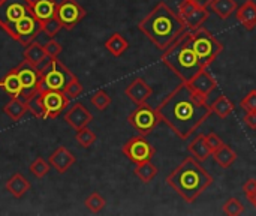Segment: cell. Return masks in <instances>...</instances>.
Here are the masks:
<instances>
[{
	"instance_id": "22",
	"label": "cell",
	"mask_w": 256,
	"mask_h": 216,
	"mask_svg": "<svg viewBox=\"0 0 256 216\" xmlns=\"http://www.w3.org/2000/svg\"><path fill=\"white\" fill-rule=\"evenodd\" d=\"M0 87L10 96V98H21L22 89H21V81L16 74V69H10L2 80H0Z\"/></svg>"
},
{
	"instance_id": "43",
	"label": "cell",
	"mask_w": 256,
	"mask_h": 216,
	"mask_svg": "<svg viewBox=\"0 0 256 216\" xmlns=\"http://www.w3.org/2000/svg\"><path fill=\"white\" fill-rule=\"evenodd\" d=\"M244 123H246L250 129H256V113H246V116H244Z\"/></svg>"
},
{
	"instance_id": "40",
	"label": "cell",
	"mask_w": 256,
	"mask_h": 216,
	"mask_svg": "<svg viewBox=\"0 0 256 216\" xmlns=\"http://www.w3.org/2000/svg\"><path fill=\"white\" fill-rule=\"evenodd\" d=\"M44 48H45V53H46L48 57H58V54L63 51V47H62L57 41H54V39L48 41V42L44 45Z\"/></svg>"
},
{
	"instance_id": "28",
	"label": "cell",
	"mask_w": 256,
	"mask_h": 216,
	"mask_svg": "<svg viewBox=\"0 0 256 216\" xmlns=\"http://www.w3.org/2000/svg\"><path fill=\"white\" fill-rule=\"evenodd\" d=\"M213 158L218 162V165H220L222 168H230L237 161V153L230 146L224 144L220 149L213 152Z\"/></svg>"
},
{
	"instance_id": "35",
	"label": "cell",
	"mask_w": 256,
	"mask_h": 216,
	"mask_svg": "<svg viewBox=\"0 0 256 216\" xmlns=\"http://www.w3.org/2000/svg\"><path fill=\"white\" fill-rule=\"evenodd\" d=\"M75 140H76V143H78L80 146H82L84 149H88V147L96 141V134H94L92 129H88V128L86 126V128L76 131Z\"/></svg>"
},
{
	"instance_id": "11",
	"label": "cell",
	"mask_w": 256,
	"mask_h": 216,
	"mask_svg": "<svg viewBox=\"0 0 256 216\" xmlns=\"http://www.w3.org/2000/svg\"><path fill=\"white\" fill-rule=\"evenodd\" d=\"M122 152L130 162L136 165L146 161H152V158L156 153V149L146 140V137L138 135V137H132L130 140H128L124 146L122 147Z\"/></svg>"
},
{
	"instance_id": "4",
	"label": "cell",
	"mask_w": 256,
	"mask_h": 216,
	"mask_svg": "<svg viewBox=\"0 0 256 216\" xmlns=\"http://www.w3.org/2000/svg\"><path fill=\"white\" fill-rule=\"evenodd\" d=\"M162 62L183 81H190L204 66L192 50V30H188L162 54Z\"/></svg>"
},
{
	"instance_id": "33",
	"label": "cell",
	"mask_w": 256,
	"mask_h": 216,
	"mask_svg": "<svg viewBox=\"0 0 256 216\" xmlns=\"http://www.w3.org/2000/svg\"><path fill=\"white\" fill-rule=\"evenodd\" d=\"M50 162H46L44 158H40V156H38L32 164H30V173L34 176V177H38V179H42V177H45L46 174H48V171H50Z\"/></svg>"
},
{
	"instance_id": "3",
	"label": "cell",
	"mask_w": 256,
	"mask_h": 216,
	"mask_svg": "<svg viewBox=\"0 0 256 216\" xmlns=\"http://www.w3.org/2000/svg\"><path fill=\"white\" fill-rule=\"evenodd\" d=\"M214 182L213 176L192 158H184L166 177V183L172 188L186 203H194L196 198Z\"/></svg>"
},
{
	"instance_id": "24",
	"label": "cell",
	"mask_w": 256,
	"mask_h": 216,
	"mask_svg": "<svg viewBox=\"0 0 256 216\" xmlns=\"http://www.w3.org/2000/svg\"><path fill=\"white\" fill-rule=\"evenodd\" d=\"M22 56H24V60H26V62H28L30 65H33V66H36V68L40 66V65L45 62V59L48 57L46 53H45L44 45H40L39 42H34V41L26 47Z\"/></svg>"
},
{
	"instance_id": "9",
	"label": "cell",
	"mask_w": 256,
	"mask_h": 216,
	"mask_svg": "<svg viewBox=\"0 0 256 216\" xmlns=\"http://www.w3.org/2000/svg\"><path fill=\"white\" fill-rule=\"evenodd\" d=\"M15 69H16V74H18L20 81H21V89H22L21 98L22 99H28L33 95L40 92V89H42V74L36 66H33L28 62L24 60L18 66H15Z\"/></svg>"
},
{
	"instance_id": "26",
	"label": "cell",
	"mask_w": 256,
	"mask_h": 216,
	"mask_svg": "<svg viewBox=\"0 0 256 216\" xmlns=\"http://www.w3.org/2000/svg\"><path fill=\"white\" fill-rule=\"evenodd\" d=\"M210 9L220 18V20H228L236 11L238 9V5L236 0H212Z\"/></svg>"
},
{
	"instance_id": "39",
	"label": "cell",
	"mask_w": 256,
	"mask_h": 216,
	"mask_svg": "<svg viewBox=\"0 0 256 216\" xmlns=\"http://www.w3.org/2000/svg\"><path fill=\"white\" fill-rule=\"evenodd\" d=\"M240 107L246 113H256V89L250 90L240 102Z\"/></svg>"
},
{
	"instance_id": "34",
	"label": "cell",
	"mask_w": 256,
	"mask_h": 216,
	"mask_svg": "<svg viewBox=\"0 0 256 216\" xmlns=\"http://www.w3.org/2000/svg\"><path fill=\"white\" fill-rule=\"evenodd\" d=\"M90 101L94 105V108H98L99 111H104V110H106L111 105V96L105 90H96L92 95Z\"/></svg>"
},
{
	"instance_id": "13",
	"label": "cell",
	"mask_w": 256,
	"mask_h": 216,
	"mask_svg": "<svg viewBox=\"0 0 256 216\" xmlns=\"http://www.w3.org/2000/svg\"><path fill=\"white\" fill-rule=\"evenodd\" d=\"M178 15L184 21L189 30H196L204 26V23L208 18V8L200 6L189 0H182L178 3Z\"/></svg>"
},
{
	"instance_id": "41",
	"label": "cell",
	"mask_w": 256,
	"mask_h": 216,
	"mask_svg": "<svg viewBox=\"0 0 256 216\" xmlns=\"http://www.w3.org/2000/svg\"><path fill=\"white\" fill-rule=\"evenodd\" d=\"M207 137V143H208V146H210V149L213 150V152H216L218 149H220L225 143L219 138V135L218 134H214V132H212V134H208V135H206Z\"/></svg>"
},
{
	"instance_id": "23",
	"label": "cell",
	"mask_w": 256,
	"mask_h": 216,
	"mask_svg": "<svg viewBox=\"0 0 256 216\" xmlns=\"http://www.w3.org/2000/svg\"><path fill=\"white\" fill-rule=\"evenodd\" d=\"M6 191L14 197V198H21L24 194L28 192L30 189V182L20 173L14 174L4 185Z\"/></svg>"
},
{
	"instance_id": "45",
	"label": "cell",
	"mask_w": 256,
	"mask_h": 216,
	"mask_svg": "<svg viewBox=\"0 0 256 216\" xmlns=\"http://www.w3.org/2000/svg\"><path fill=\"white\" fill-rule=\"evenodd\" d=\"M249 201H250V203H252V204L256 207V192L254 194V195H250V197H249Z\"/></svg>"
},
{
	"instance_id": "14",
	"label": "cell",
	"mask_w": 256,
	"mask_h": 216,
	"mask_svg": "<svg viewBox=\"0 0 256 216\" xmlns=\"http://www.w3.org/2000/svg\"><path fill=\"white\" fill-rule=\"evenodd\" d=\"M39 96L42 99L44 108H45V117L46 119H56L60 116V113L68 107L69 98L64 95L63 90H51V89H40Z\"/></svg>"
},
{
	"instance_id": "17",
	"label": "cell",
	"mask_w": 256,
	"mask_h": 216,
	"mask_svg": "<svg viewBox=\"0 0 256 216\" xmlns=\"http://www.w3.org/2000/svg\"><path fill=\"white\" fill-rule=\"evenodd\" d=\"M124 93L126 96L135 104V105H141V104H146L148 101V98L153 95V87L148 86L146 83L144 78L141 77H136L126 89H124Z\"/></svg>"
},
{
	"instance_id": "20",
	"label": "cell",
	"mask_w": 256,
	"mask_h": 216,
	"mask_svg": "<svg viewBox=\"0 0 256 216\" xmlns=\"http://www.w3.org/2000/svg\"><path fill=\"white\" fill-rule=\"evenodd\" d=\"M188 152L200 162H204L207 161L210 156H213V150L210 149L208 143H207V137L204 134H200L196 135L190 144L188 146Z\"/></svg>"
},
{
	"instance_id": "27",
	"label": "cell",
	"mask_w": 256,
	"mask_h": 216,
	"mask_svg": "<svg viewBox=\"0 0 256 216\" xmlns=\"http://www.w3.org/2000/svg\"><path fill=\"white\" fill-rule=\"evenodd\" d=\"M105 48L114 56V57H120L124 54V51L129 48V42L128 39L122 35V33H112L106 42H105Z\"/></svg>"
},
{
	"instance_id": "37",
	"label": "cell",
	"mask_w": 256,
	"mask_h": 216,
	"mask_svg": "<svg viewBox=\"0 0 256 216\" xmlns=\"http://www.w3.org/2000/svg\"><path fill=\"white\" fill-rule=\"evenodd\" d=\"M64 95L69 98V99H74V98H76V96H80L81 93H82V84L78 81V78L76 77H74L69 83H68V86L64 87Z\"/></svg>"
},
{
	"instance_id": "32",
	"label": "cell",
	"mask_w": 256,
	"mask_h": 216,
	"mask_svg": "<svg viewBox=\"0 0 256 216\" xmlns=\"http://www.w3.org/2000/svg\"><path fill=\"white\" fill-rule=\"evenodd\" d=\"M84 204H86V207H87L92 213H99V212L105 207L106 201H105V198H104L99 192H92V194L86 198Z\"/></svg>"
},
{
	"instance_id": "30",
	"label": "cell",
	"mask_w": 256,
	"mask_h": 216,
	"mask_svg": "<svg viewBox=\"0 0 256 216\" xmlns=\"http://www.w3.org/2000/svg\"><path fill=\"white\" fill-rule=\"evenodd\" d=\"M210 107H212L213 114H216L220 119H226L234 111V104L225 95H220L213 104H210Z\"/></svg>"
},
{
	"instance_id": "1",
	"label": "cell",
	"mask_w": 256,
	"mask_h": 216,
	"mask_svg": "<svg viewBox=\"0 0 256 216\" xmlns=\"http://www.w3.org/2000/svg\"><path fill=\"white\" fill-rule=\"evenodd\" d=\"M160 122L180 138L189 140L196 129L213 114L210 104L196 96L186 83H180L156 108Z\"/></svg>"
},
{
	"instance_id": "42",
	"label": "cell",
	"mask_w": 256,
	"mask_h": 216,
	"mask_svg": "<svg viewBox=\"0 0 256 216\" xmlns=\"http://www.w3.org/2000/svg\"><path fill=\"white\" fill-rule=\"evenodd\" d=\"M243 191L246 194V197L249 198L250 195H254L256 192V179H249L244 185H243Z\"/></svg>"
},
{
	"instance_id": "25",
	"label": "cell",
	"mask_w": 256,
	"mask_h": 216,
	"mask_svg": "<svg viewBox=\"0 0 256 216\" xmlns=\"http://www.w3.org/2000/svg\"><path fill=\"white\" fill-rule=\"evenodd\" d=\"M3 111L4 114L14 120V122H18L22 119V116L28 111L27 110V104H26V99L22 98H10V101L3 107Z\"/></svg>"
},
{
	"instance_id": "10",
	"label": "cell",
	"mask_w": 256,
	"mask_h": 216,
	"mask_svg": "<svg viewBox=\"0 0 256 216\" xmlns=\"http://www.w3.org/2000/svg\"><path fill=\"white\" fill-rule=\"evenodd\" d=\"M87 15V11L76 2V0H62L57 3L56 18L60 21L62 27L66 30L75 29L84 17Z\"/></svg>"
},
{
	"instance_id": "2",
	"label": "cell",
	"mask_w": 256,
	"mask_h": 216,
	"mask_svg": "<svg viewBox=\"0 0 256 216\" xmlns=\"http://www.w3.org/2000/svg\"><path fill=\"white\" fill-rule=\"evenodd\" d=\"M138 29L153 42V45L165 51L189 29L182 17L174 12L165 2H159L138 24Z\"/></svg>"
},
{
	"instance_id": "19",
	"label": "cell",
	"mask_w": 256,
	"mask_h": 216,
	"mask_svg": "<svg viewBox=\"0 0 256 216\" xmlns=\"http://www.w3.org/2000/svg\"><path fill=\"white\" fill-rule=\"evenodd\" d=\"M237 21L249 32L256 29V2L246 0L237 11H236Z\"/></svg>"
},
{
	"instance_id": "6",
	"label": "cell",
	"mask_w": 256,
	"mask_h": 216,
	"mask_svg": "<svg viewBox=\"0 0 256 216\" xmlns=\"http://www.w3.org/2000/svg\"><path fill=\"white\" fill-rule=\"evenodd\" d=\"M38 69L42 74V89L64 90L68 83L75 77L57 57H46Z\"/></svg>"
},
{
	"instance_id": "31",
	"label": "cell",
	"mask_w": 256,
	"mask_h": 216,
	"mask_svg": "<svg viewBox=\"0 0 256 216\" xmlns=\"http://www.w3.org/2000/svg\"><path fill=\"white\" fill-rule=\"evenodd\" d=\"M26 104H27V110L38 119H42L45 120V108H44V104H42V99L39 96V93L33 95L32 98L26 99Z\"/></svg>"
},
{
	"instance_id": "15",
	"label": "cell",
	"mask_w": 256,
	"mask_h": 216,
	"mask_svg": "<svg viewBox=\"0 0 256 216\" xmlns=\"http://www.w3.org/2000/svg\"><path fill=\"white\" fill-rule=\"evenodd\" d=\"M188 86H189V89L196 95V96H200V98H202V99H208V96L218 89V81H216V78L208 72V69L207 68H204V69H201L190 81H188L186 83Z\"/></svg>"
},
{
	"instance_id": "44",
	"label": "cell",
	"mask_w": 256,
	"mask_h": 216,
	"mask_svg": "<svg viewBox=\"0 0 256 216\" xmlns=\"http://www.w3.org/2000/svg\"><path fill=\"white\" fill-rule=\"evenodd\" d=\"M189 2H194V3L204 6V8H210V3H212V0H189Z\"/></svg>"
},
{
	"instance_id": "7",
	"label": "cell",
	"mask_w": 256,
	"mask_h": 216,
	"mask_svg": "<svg viewBox=\"0 0 256 216\" xmlns=\"http://www.w3.org/2000/svg\"><path fill=\"white\" fill-rule=\"evenodd\" d=\"M32 12V0H0V27L9 35L15 24Z\"/></svg>"
},
{
	"instance_id": "5",
	"label": "cell",
	"mask_w": 256,
	"mask_h": 216,
	"mask_svg": "<svg viewBox=\"0 0 256 216\" xmlns=\"http://www.w3.org/2000/svg\"><path fill=\"white\" fill-rule=\"evenodd\" d=\"M192 50L204 68H208L224 51V44L207 29L200 27L192 32Z\"/></svg>"
},
{
	"instance_id": "12",
	"label": "cell",
	"mask_w": 256,
	"mask_h": 216,
	"mask_svg": "<svg viewBox=\"0 0 256 216\" xmlns=\"http://www.w3.org/2000/svg\"><path fill=\"white\" fill-rule=\"evenodd\" d=\"M40 32H42V23L32 12L15 24V27L12 29L9 36L12 39H15L16 42H20L21 45L27 47L28 44H32L34 41V38H38V35Z\"/></svg>"
},
{
	"instance_id": "16",
	"label": "cell",
	"mask_w": 256,
	"mask_h": 216,
	"mask_svg": "<svg viewBox=\"0 0 256 216\" xmlns=\"http://www.w3.org/2000/svg\"><path fill=\"white\" fill-rule=\"evenodd\" d=\"M92 120H93L92 113L80 102H75L74 105H70V108L64 113V122L75 131H80L88 126Z\"/></svg>"
},
{
	"instance_id": "38",
	"label": "cell",
	"mask_w": 256,
	"mask_h": 216,
	"mask_svg": "<svg viewBox=\"0 0 256 216\" xmlns=\"http://www.w3.org/2000/svg\"><path fill=\"white\" fill-rule=\"evenodd\" d=\"M63 27H62V24H60V21L54 17V18H51V20H48L46 23H44L42 24V32L46 35V36H50V38H54L60 30H62Z\"/></svg>"
},
{
	"instance_id": "21",
	"label": "cell",
	"mask_w": 256,
	"mask_h": 216,
	"mask_svg": "<svg viewBox=\"0 0 256 216\" xmlns=\"http://www.w3.org/2000/svg\"><path fill=\"white\" fill-rule=\"evenodd\" d=\"M32 11L34 17L44 24L56 17L57 2L56 0H32Z\"/></svg>"
},
{
	"instance_id": "29",
	"label": "cell",
	"mask_w": 256,
	"mask_h": 216,
	"mask_svg": "<svg viewBox=\"0 0 256 216\" xmlns=\"http://www.w3.org/2000/svg\"><path fill=\"white\" fill-rule=\"evenodd\" d=\"M134 173H135V176H136L141 182L150 183V182L156 177V174H158V167H156L152 161H146V162L136 164Z\"/></svg>"
},
{
	"instance_id": "18",
	"label": "cell",
	"mask_w": 256,
	"mask_h": 216,
	"mask_svg": "<svg viewBox=\"0 0 256 216\" xmlns=\"http://www.w3.org/2000/svg\"><path fill=\"white\" fill-rule=\"evenodd\" d=\"M76 158L74 156V153H70L64 146H58L51 156L48 158L50 165L58 173V174H64L74 164H75Z\"/></svg>"
},
{
	"instance_id": "8",
	"label": "cell",
	"mask_w": 256,
	"mask_h": 216,
	"mask_svg": "<svg viewBox=\"0 0 256 216\" xmlns=\"http://www.w3.org/2000/svg\"><path fill=\"white\" fill-rule=\"evenodd\" d=\"M128 122L140 135L147 137L159 125L160 116L156 108H153L152 105L146 102V104L136 105V108L128 116Z\"/></svg>"
},
{
	"instance_id": "36",
	"label": "cell",
	"mask_w": 256,
	"mask_h": 216,
	"mask_svg": "<svg viewBox=\"0 0 256 216\" xmlns=\"http://www.w3.org/2000/svg\"><path fill=\"white\" fill-rule=\"evenodd\" d=\"M222 209H224V213L228 216H238L244 212V206H243V203H242L238 198H236V197L230 198V200L224 204V207H222Z\"/></svg>"
}]
</instances>
